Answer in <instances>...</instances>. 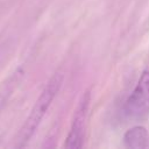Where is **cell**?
Segmentation results:
<instances>
[{"label":"cell","mask_w":149,"mask_h":149,"mask_svg":"<svg viewBox=\"0 0 149 149\" xmlns=\"http://www.w3.org/2000/svg\"><path fill=\"white\" fill-rule=\"evenodd\" d=\"M63 80H64V77L59 72H56L48 80V83L43 87L42 92L40 93L38 98L36 99L29 115L27 116V119L24 120L23 125L20 127V129L15 136L14 146L16 148H22L30 141V139L37 130L38 126L41 125L44 115L47 114L49 107L51 106L55 97L57 95L58 91L61 90Z\"/></svg>","instance_id":"obj_1"},{"label":"cell","mask_w":149,"mask_h":149,"mask_svg":"<svg viewBox=\"0 0 149 149\" xmlns=\"http://www.w3.org/2000/svg\"><path fill=\"white\" fill-rule=\"evenodd\" d=\"M123 144L132 149L149 148V133L143 126H134L123 135Z\"/></svg>","instance_id":"obj_4"},{"label":"cell","mask_w":149,"mask_h":149,"mask_svg":"<svg viewBox=\"0 0 149 149\" xmlns=\"http://www.w3.org/2000/svg\"><path fill=\"white\" fill-rule=\"evenodd\" d=\"M123 113L134 120L144 119L149 114V69L142 71L136 86L123 105Z\"/></svg>","instance_id":"obj_2"},{"label":"cell","mask_w":149,"mask_h":149,"mask_svg":"<svg viewBox=\"0 0 149 149\" xmlns=\"http://www.w3.org/2000/svg\"><path fill=\"white\" fill-rule=\"evenodd\" d=\"M91 102V93L90 91H85L74 109L70 132L65 140L64 147L70 149H79L84 144L85 139V128H86V120L88 114V107Z\"/></svg>","instance_id":"obj_3"}]
</instances>
